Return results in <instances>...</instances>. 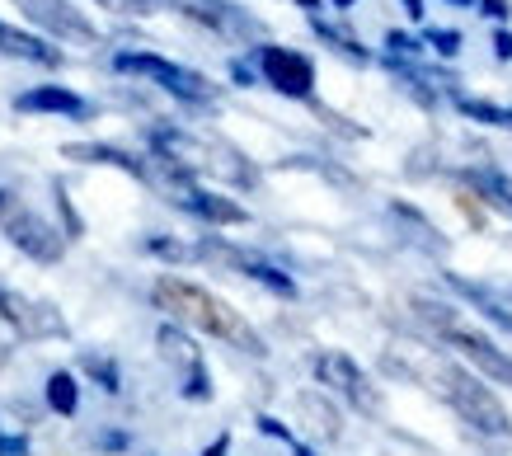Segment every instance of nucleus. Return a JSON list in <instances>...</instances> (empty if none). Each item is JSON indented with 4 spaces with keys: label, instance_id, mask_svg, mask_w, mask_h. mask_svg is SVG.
Listing matches in <instances>:
<instances>
[{
    "label": "nucleus",
    "instance_id": "nucleus-28",
    "mask_svg": "<svg viewBox=\"0 0 512 456\" xmlns=\"http://www.w3.org/2000/svg\"><path fill=\"white\" fill-rule=\"evenodd\" d=\"M423 48H433L437 57H456L466 48V38H461V29H423Z\"/></svg>",
    "mask_w": 512,
    "mask_h": 456
},
{
    "label": "nucleus",
    "instance_id": "nucleus-16",
    "mask_svg": "<svg viewBox=\"0 0 512 456\" xmlns=\"http://www.w3.org/2000/svg\"><path fill=\"white\" fill-rule=\"evenodd\" d=\"M0 57H15V62H29V66H47V71H57L66 62L62 48H52L47 38L29 29H15V24H5L0 19Z\"/></svg>",
    "mask_w": 512,
    "mask_h": 456
},
{
    "label": "nucleus",
    "instance_id": "nucleus-22",
    "mask_svg": "<svg viewBox=\"0 0 512 456\" xmlns=\"http://www.w3.org/2000/svg\"><path fill=\"white\" fill-rule=\"evenodd\" d=\"M43 400L52 414H62V419H76L80 414V381L71 372H52L43 386Z\"/></svg>",
    "mask_w": 512,
    "mask_h": 456
},
{
    "label": "nucleus",
    "instance_id": "nucleus-10",
    "mask_svg": "<svg viewBox=\"0 0 512 456\" xmlns=\"http://www.w3.org/2000/svg\"><path fill=\"white\" fill-rule=\"evenodd\" d=\"M311 372H315V381L325 386V391H334L339 400H348L353 409H362V414H376V386H372V377L357 367L343 348H325V353H315L311 358Z\"/></svg>",
    "mask_w": 512,
    "mask_h": 456
},
{
    "label": "nucleus",
    "instance_id": "nucleus-33",
    "mask_svg": "<svg viewBox=\"0 0 512 456\" xmlns=\"http://www.w3.org/2000/svg\"><path fill=\"white\" fill-rule=\"evenodd\" d=\"M231 80L249 90V85H259V71H254V66H249L245 57H235V62H231Z\"/></svg>",
    "mask_w": 512,
    "mask_h": 456
},
{
    "label": "nucleus",
    "instance_id": "nucleus-2",
    "mask_svg": "<svg viewBox=\"0 0 512 456\" xmlns=\"http://www.w3.org/2000/svg\"><path fill=\"white\" fill-rule=\"evenodd\" d=\"M146 146H151L156 160H170V165L188 170L193 179H198V174H212V179L231 184V189H254V184H259V170H254L231 142H221V137H202V132L156 123V127H146Z\"/></svg>",
    "mask_w": 512,
    "mask_h": 456
},
{
    "label": "nucleus",
    "instance_id": "nucleus-17",
    "mask_svg": "<svg viewBox=\"0 0 512 456\" xmlns=\"http://www.w3.org/2000/svg\"><path fill=\"white\" fill-rule=\"evenodd\" d=\"M447 287L456 292V297H466L475 311L489 315L494 325L512 330V301H508V292H494V287H484V283H466V278H456V273H447Z\"/></svg>",
    "mask_w": 512,
    "mask_h": 456
},
{
    "label": "nucleus",
    "instance_id": "nucleus-18",
    "mask_svg": "<svg viewBox=\"0 0 512 456\" xmlns=\"http://www.w3.org/2000/svg\"><path fill=\"white\" fill-rule=\"evenodd\" d=\"M156 344H160V358L165 362H174L179 372H188V367H198L202 362V353H198V344H193V334L188 330H179L174 320H165L156 330Z\"/></svg>",
    "mask_w": 512,
    "mask_h": 456
},
{
    "label": "nucleus",
    "instance_id": "nucleus-6",
    "mask_svg": "<svg viewBox=\"0 0 512 456\" xmlns=\"http://www.w3.org/2000/svg\"><path fill=\"white\" fill-rule=\"evenodd\" d=\"M254 71L268 90H278L282 99H311L315 95V62L296 48H278V43H259L254 48Z\"/></svg>",
    "mask_w": 512,
    "mask_h": 456
},
{
    "label": "nucleus",
    "instance_id": "nucleus-41",
    "mask_svg": "<svg viewBox=\"0 0 512 456\" xmlns=\"http://www.w3.org/2000/svg\"><path fill=\"white\" fill-rule=\"evenodd\" d=\"M447 5H461V10H470V5H475V0H447Z\"/></svg>",
    "mask_w": 512,
    "mask_h": 456
},
{
    "label": "nucleus",
    "instance_id": "nucleus-31",
    "mask_svg": "<svg viewBox=\"0 0 512 456\" xmlns=\"http://www.w3.org/2000/svg\"><path fill=\"white\" fill-rule=\"evenodd\" d=\"M475 5H480V15L494 19V24H508V19H512V5H508V0H475Z\"/></svg>",
    "mask_w": 512,
    "mask_h": 456
},
{
    "label": "nucleus",
    "instance_id": "nucleus-35",
    "mask_svg": "<svg viewBox=\"0 0 512 456\" xmlns=\"http://www.w3.org/2000/svg\"><path fill=\"white\" fill-rule=\"evenodd\" d=\"M202 456H231V433H221V438H212L207 447H202Z\"/></svg>",
    "mask_w": 512,
    "mask_h": 456
},
{
    "label": "nucleus",
    "instance_id": "nucleus-39",
    "mask_svg": "<svg viewBox=\"0 0 512 456\" xmlns=\"http://www.w3.org/2000/svg\"><path fill=\"white\" fill-rule=\"evenodd\" d=\"M329 5H334V10H339V15H343V10H353L357 0H329Z\"/></svg>",
    "mask_w": 512,
    "mask_h": 456
},
{
    "label": "nucleus",
    "instance_id": "nucleus-37",
    "mask_svg": "<svg viewBox=\"0 0 512 456\" xmlns=\"http://www.w3.org/2000/svg\"><path fill=\"white\" fill-rule=\"evenodd\" d=\"M15 207H19V193H15V189H5V184H0V221L10 217Z\"/></svg>",
    "mask_w": 512,
    "mask_h": 456
},
{
    "label": "nucleus",
    "instance_id": "nucleus-7",
    "mask_svg": "<svg viewBox=\"0 0 512 456\" xmlns=\"http://www.w3.org/2000/svg\"><path fill=\"white\" fill-rule=\"evenodd\" d=\"M15 10L38 29V38L80 43V48H94V43H99L94 19L85 15V10H76L71 0H15Z\"/></svg>",
    "mask_w": 512,
    "mask_h": 456
},
{
    "label": "nucleus",
    "instance_id": "nucleus-4",
    "mask_svg": "<svg viewBox=\"0 0 512 456\" xmlns=\"http://www.w3.org/2000/svg\"><path fill=\"white\" fill-rule=\"evenodd\" d=\"M113 71H123V76H146L170 99L193 104V109H212V104H217V85L202 76V71L179 66V62H170V57H156V52H118V57H113Z\"/></svg>",
    "mask_w": 512,
    "mask_h": 456
},
{
    "label": "nucleus",
    "instance_id": "nucleus-14",
    "mask_svg": "<svg viewBox=\"0 0 512 456\" xmlns=\"http://www.w3.org/2000/svg\"><path fill=\"white\" fill-rule=\"evenodd\" d=\"M62 156L76 160V165H113V170H123V174H132V179H146V184H151V156H137V151H127V146H113V142H66Z\"/></svg>",
    "mask_w": 512,
    "mask_h": 456
},
{
    "label": "nucleus",
    "instance_id": "nucleus-26",
    "mask_svg": "<svg viewBox=\"0 0 512 456\" xmlns=\"http://www.w3.org/2000/svg\"><path fill=\"white\" fill-rule=\"evenodd\" d=\"M386 57H400V62H419L423 57V38H414V33H404V29H386Z\"/></svg>",
    "mask_w": 512,
    "mask_h": 456
},
{
    "label": "nucleus",
    "instance_id": "nucleus-27",
    "mask_svg": "<svg viewBox=\"0 0 512 456\" xmlns=\"http://www.w3.org/2000/svg\"><path fill=\"white\" fill-rule=\"evenodd\" d=\"M104 10L113 15H127V19H146V15H160V10H170V0H99Z\"/></svg>",
    "mask_w": 512,
    "mask_h": 456
},
{
    "label": "nucleus",
    "instance_id": "nucleus-1",
    "mask_svg": "<svg viewBox=\"0 0 512 456\" xmlns=\"http://www.w3.org/2000/svg\"><path fill=\"white\" fill-rule=\"evenodd\" d=\"M151 301L170 315L179 330L221 339V344L240 348V353H249V358H268L264 334L254 330L231 301H221L217 292H207L202 283H188V278H179V273H160L156 283H151Z\"/></svg>",
    "mask_w": 512,
    "mask_h": 456
},
{
    "label": "nucleus",
    "instance_id": "nucleus-24",
    "mask_svg": "<svg viewBox=\"0 0 512 456\" xmlns=\"http://www.w3.org/2000/svg\"><path fill=\"white\" fill-rule=\"evenodd\" d=\"M179 395L184 400H193V405H207L212 400V372H207V362H198V367H188V372H179Z\"/></svg>",
    "mask_w": 512,
    "mask_h": 456
},
{
    "label": "nucleus",
    "instance_id": "nucleus-32",
    "mask_svg": "<svg viewBox=\"0 0 512 456\" xmlns=\"http://www.w3.org/2000/svg\"><path fill=\"white\" fill-rule=\"evenodd\" d=\"M0 456H29V438L24 433H0Z\"/></svg>",
    "mask_w": 512,
    "mask_h": 456
},
{
    "label": "nucleus",
    "instance_id": "nucleus-36",
    "mask_svg": "<svg viewBox=\"0 0 512 456\" xmlns=\"http://www.w3.org/2000/svg\"><path fill=\"white\" fill-rule=\"evenodd\" d=\"M404 5V15L414 19V24H423V19H428V0H400Z\"/></svg>",
    "mask_w": 512,
    "mask_h": 456
},
{
    "label": "nucleus",
    "instance_id": "nucleus-8",
    "mask_svg": "<svg viewBox=\"0 0 512 456\" xmlns=\"http://www.w3.org/2000/svg\"><path fill=\"white\" fill-rule=\"evenodd\" d=\"M198 250V259H217V264H226V268H235V273H245L249 283H259V287H268L273 297H287L292 301L296 297V278L287 273V268H278L273 259H264L259 250H245V245H226V240H202V245H193Z\"/></svg>",
    "mask_w": 512,
    "mask_h": 456
},
{
    "label": "nucleus",
    "instance_id": "nucleus-19",
    "mask_svg": "<svg viewBox=\"0 0 512 456\" xmlns=\"http://www.w3.org/2000/svg\"><path fill=\"white\" fill-rule=\"evenodd\" d=\"M456 113L470 118V123H484V127H498V132H512V104H494V99H470V95H451Z\"/></svg>",
    "mask_w": 512,
    "mask_h": 456
},
{
    "label": "nucleus",
    "instance_id": "nucleus-20",
    "mask_svg": "<svg viewBox=\"0 0 512 456\" xmlns=\"http://www.w3.org/2000/svg\"><path fill=\"white\" fill-rule=\"evenodd\" d=\"M311 29L320 33V43H329V48L339 52V57H348V62H357V66L372 62V52L362 48V38H357V33H348L343 24H329L325 15H311Z\"/></svg>",
    "mask_w": 512,
    "mask_h": 456
},
{
    "label": "nucleus",
    "instance_id": "nucleus-3",
    "mask_svg": "<svg viewBox=\"0 0 512 456\" xmlns=\"http://www.w3.org/2000/svg\"><path fill=\"white\" fill-rule=\"evenodd\" d=\"M437 381H442V395H447V405L456 409L461 424H470L475 433H484V438H512L508 405L494 395L489 381H480L475 372H470L466 362H442Z\"/></svg>",
    "mask_w": 512,
    "mask_h": 456
},
{
    "label": "nucleus",
    "instance_id": "nucleus-40",
    "mask_svg": "<svg viewBox=\"0 0 512 456\" xmlns=\"http://www.w3.org/2000/svg\"><path fill=\"white\" fill-rule=\"evenodd\" d=\"M292 452H296V456H315L311 447H306V442H292Z\"/></svg>",
    "mask_w": 512,
    "mask_h": 456
},
{
    "label": "nucleus",
    "instance_id": "nucleus-34",
    "mask_svg": "<svg viewBox=\"0 0 512 456\" xmlns=\"http://www.w3.org/2000/svg\"><path fill=\"white\" fill-rule=\"evenodd\" d=\"M494 57H498V62H512V29H498L494 33Z\"/></svg>",
    "mask_w": 512,
    "mask_h": 456
},
{
    "label": "nucleus",
    "instance_id": "nucleus-29",
    "mask_svg": "<svg viewBox=\"0 0 512 456\" xmlns=\"http://www.w3.org/2000/svg\"><path fill=\"white\" fill-rule=\"evenodd\" d=\"M254 424H259V433H264V438H278V442H287V447H292V428L282 424V419H273V414H259V419H254Z\"/></svg>",
    "mask_w": 512,
    "mask_h": 456
},
{
    "label": "nucleus",
    "instance_id": "nucleus-23",
    "mask_svg": "<svg viewBox=\"0 0 512 456\" xmlns=\"http://www.w3.org/2000/svg\"><path fill=\"white\" fill-rule=\"evenodd\" d=\"M80 372H85V377H90L104 395L123 391V367H118L109 353H80Z\"/></svg>",
    "mask_w": 512,
    "mask_h": 456
},
{
    "label": "nucleus",
    "instance_id": "nucleus-21",
    "mask_svg": "<svg viewBox=\"0 0 512 456\" xmlns=\"http://www.w3.org/2000/svg\"><path fill=\"white\" fill-rule=\"evenodd\" d=\"M466 179L475 184V193H480L484 203L498 207V212H508V217H512V174L489 170V165H484V170H470Z\"/></svg>",
    "mask_w": 512,
    "mask_h": 456
},
{
    "label": "nucleus",
    "instance_id": "nucleus-42",
    "mask_svg": "<svg viewBox=\"0 0 512 456\" xmlns=\"http://www.w3.org/2000/svg\"><path fill=\"white\" fill-rule=\"evenodd\" d=\"M508 301H512V287H508Z\"/></svg>",
    "mask_w": 512,
    "mask_h": 456
},
{
    "label": "nucleus",
    "instance_id": "nucleus-30",
    "mask_svg": "<svg viewBox=\"0 0 512 456\" xmlns=\"http://www.w3.org/2000/svg\"><path fill=\"white\" fill-rule=\"evenodd\" d=\"M94 447H99V452H127L132 438H127L123 428H109V433H99V438H94Z\"/></svg>",
    "mask_w": 512,
    "mask_h": 456
},
{
    "label": "nucleus",
    "instance_id": "nucleus-25",
    "mask_svg": "<svg viewBox=\"0 0 512 456\" xmlns=\"http://www.w3.org/2000/svg\"><path fill=\"white\" fill-rule=\"evenodd\" d=\"M141 250L151 254V259H165V264L198 259V250H193V245H184V240H174V236H146V240H141Z\"/></svg>",
    "mask_w": 512,
    "mask_h": 456
},
{
    "label": "nucleus",
    "instance_id": "nucleus-13",
    "mask_svg": "<svg viewBox=\"0 0 512 456\" xmlns=\"http://www.w3.org/2000/svg\"><path fill=\"white\" fill-rule=\"evenodd\" d=\"M174 207H179V212H188V217L207 221V226H245V221H249V212L235 203V198L202 189V184H188V189L174 193Z\"/></svg>",
    "mask_w": 512,
    "mask_h": 456
},
{
    "label": "nucleus",
    "instance_id": "nucleus-5",
    "mask_svg": "<svg viewBox=\"0 0 512 456\" xmlns=\"http://www.w3.org/2000/svg\"><path fill=\"white\" fill-rule=\"evenodd\" d=\"M437 334H442V344L447 348L461 353V362H466L480 381H494V386H508L512 391V353L508 348H498L484 330H475V325H456V320L442 325Z\"/></svg>",
    "mask_w": 512,
    "mask_h": 456
},
{
    "label": "nucleus",
    "instance_id": "nucleus-15",
    "mask_svg": "<svg viewBox=\"0 0 512 456\" xmlns=\"http://www.w3.org/2000/svg\"><path fill=\"white\" fill-rule=\"evenodd\" d=\"M15 109L19 113H57V118H90L94 104L80 99L76 90H66V85H33V90L15 95Z\"/></svg>",
    "mask_w": 512,
    "mask_h": 456
},
{
    "label": "nucleus",
    "instance_id": "nucleus-9",
    "mask_svg": "<svg viewBox=\"0 0 512 456\" xmlns=\"http://www.w3.org/2000/svg\"><path fill=\"white\" fill-rule=\"evenodd\" d=\"M0 231H5V240H10L24 259H33V264H62L66 231H57L43 212H33V207L19 203L10 217L0 221Z\"/></svg>",
    "mask_w": 512,
    "mask_h": 456
},
{
    "label": "nucleus",
    "instance_id": "nucleus-12",
    "mask_svg": "<svg viewBox=\"0 0 512 456\" xmlns=\"http://www.w3.org/2000/svg\"><path fill=\"white\" fill-rule=\"evenodd\" d=\"M174 15L193 19V24H202V29L221 33V38H259V19L245 15L235 0H170Z\"/></svg>",
    "mask_w": 512,
    "mask_h": 456
},
{
    "label": "nucleus",
    "instance_id": "nucleus-38",
    "mask_svg": "<svg viewBox=\"0 0 512 456\" xmlns=\"http://www.w3.org/2000/svg\"><path fill=\"white\" fill-rule=\"evenodd\" d=\"M296 5H301L306 15H320V10H325V0H296Z\"/></svg>",
    "mask_w": 512,
    "mask_h": 456
},
{
    "label": "nucleus",
    "instance_id": "nucleus-11",
    "mask_svg": "<svg viewBox=\"0 0 512 456\" xmlns=\"http://www.w3.org/2000/svg\"><path fill=\"white\" fill-rule=\"evenodd\" d=\"M0 320L19 334V339H66V320L52 301H33L15 287H0Z\"/></svg>",
    "mask_w": 512,
    "mask_h": 456
}]
</instances>
